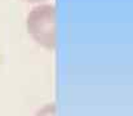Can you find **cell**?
Returning <instances> with one entry per match:
<instances>
[{"label": "cell", "mask_w": 133, "mask_h": 116, "mask_svg": "<svg viewBox=\"0 0 133 116\" xmlns=\"http://www.w3.org/2000/svg\"><path fill=\"white\" fill-rule=\"evenodd\" d=\"M29 30L31 34L48 46L53 44V8L43 6L35 9L29 17Z\"/></svg>", "instance_id": "1"}, {"label": "cell", "mask_w": 133, "mask_h": 116, "mask_svg": "<svg viewBox=\"0 0 133 116\" xmlns=\"http://www.w3.org/2000/svg\"><path fill=\"white\" fill-rule=\"evenodd\" d=\"M29 1H39V0H29Z\"/></svg>", "instance_id": "2"}]
</instances>
